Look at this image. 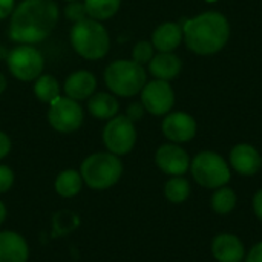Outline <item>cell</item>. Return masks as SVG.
Instances as JSON below:
<instances>
[{"label": "cell", "mask_w": 262, "mask_h": 262, "mask_svg": "<svg viewBox=\"0 0 262 262\" xmlns=\"http://www.w3.org/2000/svg\"><path fill=\"white\" fill-rule=\"evenodd\" d=\"M34 94L37 95V98L40 101L51 104L54 100H57L60 97V84L55 80V77H52L49 74H43L38 78H35Z\"/></svg>", "instance_id": "23"}, {"label": "cell", "mask_w": 262, "mask_h": 262, "mask_svg": "<svg viewBox=\"0 0 262 262\" xmlns=\"http://www.w3.org/2000/svg\"><path fill=\"white\" fill-rule=\"evenodd\" d=\"M6 61L11 74L21 81H32L38 78L45 66L41 52L31 45H20L9 51Z\"/></svg>", "instance_id": "8"}, {"label": "cell", "mask_w": 262, "mask_h": 262, "mask_svg": "<svg viewBox=\"0 0 262 262\" xmlns=\"http://www.w3.org/2000/svg\"><path fill=\"white\" fill-rule=\"evenodd\" d=\"M229 163L230 167L243 177L256 175L262 169V157L259 150L249 143H239L233 146L229 155Z\"/></svg>", "instance_id": "13"}, {"label": "cell", "mask_w": 262, "mask_h": 262, "mask_svg": "<svg viewBox=\"0 0 262 262\" xmlns=\"http://www.w3.org/2000/svg\"><path fill=\"white\" fill-rule=\"evenodd\" d=\"M80 173L86 186L94 190H104L120 181L123 175V163L111 152H98L89 155L81 163Z\"/></svg>", "instance_id": "4"}, {"label": "cell", "mask_w": 262, "mask_h": 262, "mask_svg": "<svg viewBox=\"0 0 262 262\" xmlns=\"http://www.w3.org/2000/svg\"><path fill=\"white\" fill-rule=\"evenodd\" d=\"M183 41L196 55H213L224 49L230 38V23L218 11L201 12L183 25Z\"/></svg>", "instance_id": "2"}, {"label": "cell", "mask_w": 262, "mask_h": 262, "mask_svg": "<svg viewBox=\"0 0 262 262\" xmlns=\"http://www.w3.org/2000/svg\"><path fill=\"white\" fill-rule=\"evenodd\" d=\"M212 255L218 262H241L246 256V249L236 235L221 233L212 241Z\"/></svg>", "instance_id": "14"}, {"label": "cell", "mask_w": 262, "mask_h": 262, "mask_svg": "<svg viewBox=\"0 0 262 262\" xmlns=\"http://www.w3.org/2000/svg\"><path fill=\"white\" fill-rule=\"evenodd\" d=\"M9 152H11V140L5 132L0 130V160L5 158Z\"/></svg>", "instance_id": "30"}, {"label": "cell", "mask_w": 262, "mask_h": 262, "mask_svg": "<svg viewBox=\"0 0 262 262\" xmlns=\"http://www.w3.org/2000/svg\"><path fill=\"white\" fill-rule=\"evenodd\" d=\"M5 220H6V207H5V204L0 201V224H3Z\"/></svg>", "instance_id": "33"}, {"label": "cell", "mask_w": 262, "mask_h": 262, "mask_svg": "<svg viewBox=\"0 0 262 262\" xmlns=\"http://www.w3.org/2000/svg\"><path fill=\"white\" fill-rule=\"evenodd\" d=\"M190 161L189 154L177 143L161 144L155 152V164L170 177H184L190 169Z\"/></svg>", "instance_id": "11"}, {"label": "cell", "mask_w": 262, "mask_h": 262, "mask_svg": "<svg viewBox=\"0 0 262 262\" xmlns=\"http://www.w3.org/2000/svg\"><path fill=\"white\" fill-rule=\"evenodd\" d=\"M118 109H120L118 100L107 92H98V94H94L89 97L88 111L95 118L111 120L118 114Z\"/></svg>", "instance_id": "19"}, {"label": "cell", "mask_w": 262, "mask_h": 262, "mask_svg": "<svg viewBox=\"0 0 262 262\" xmlns=\"http://www.w3.org/2000/svg\"><path fill=\"white\" fill-rule=\"evenodd\" d=\"M106 86L120 97H134L147 83L146 69L134 60H117L104 71Z\"/></svg>", "instance_id": "5"}, {"label": "cell", "mask_w": 262, "mask_h": 262, "mask_svg": "<svg viewBox=\"0 0 262 262\" xmlns=\"http://www.w3.org/2000/svg\"><path fill=\"white\" fill-rule=\"evenodd\" d=\"M14 184V172L11 167L0 164V193L8 192Z\"/></svg>", "instance_id": "27"}, {"label": "cell", "mask_w": 262, "mask_h": 262, "mask_svg": "<svg viewBox=\"0 0 262 262\" xmlns=\"http://www.w3.org/2000/svg\"><path fill=\"white\" fill-rule=\"evenodd\" d=\"M58 14L54 0H23L12 11L9 37L21 45L43 41L55 28Z\"/></svg>", "instance_id": "1"}, {"label": "cell", "mask_w": 262, "mask_h": 262, "mask_svg": "<svg viewBox=\"0 0 262 262\" xmlns=\"http://www.w3.org/2000/svg\"><path fill=\"white\" fill-rule=\"evenodd\" d=\"M206 2H209V3H213V2H218V0H206Z\"/></svg>", "instance_id": "35"}, {"label": "cell", "mask_w": 262, "mask_h": 262, "mask_svg": "<svg viewBox=\"0 0 262 262\" xmlns=\"http://www.w3.org/2000/svg\"><path fill=\"white\" fill-rule=\"evenodd\" d=\"M83 183L84 181L80 172L74 169H68L58 173V177L55 178V192L63 198H72L80 193Z\"/></svg>", "instance_id": "20"}, {"label": "cell", "mask_w": 262, "mask_h": 262, "mask_svg": "<svg viewBox=\"0 0 262 262\" xmlns=\"http://www.w3.org/2000/svg\"><path fill=\"white\" fill-rule=\"evenodd\" d=\"M95 88H97V78L89 71H77L71 74L64 81L66 97L75 101H81L94 95Z\"/></svg>", "instance_id": "18"}, {"label": "cell", "mask_w": 262, "mask_h": 262, "mask_svg": "<svg viewBox=\"0 0 262 262\" xmlns=\"http://www.w3.org/2000/svg\"><path fill=\"white\" fill-rule=\"evenodd\" d=\"M68 2H77V0H68Z\"/></svg>", "instance_id": "36"}, {"label": "cell", "mask_w": 262, "mask_h": 262, "mask_svg": "<svg viewBox=\"0 0 262 262\" xmlns=\"http://www.w3.org/2000/svg\"><path fill=\"white\" fill-rule=\"evenodd\" d=\"M246 262H262V241L255 244L249 250V253L246 256Z\"/></svg>", "instance_id": "29"}, {"label": "cell", "mask_w": 262, "mask_h": 262, "mask_svg": "<svg viewBox=\"0 0 262 262\" xmlns=\"http://www.w3.org/2000/svg\"><path fill=\"white\" fill-rule=\"evenodd\" d=\"M253 212L258 216V220L262 221V189H259L253 196Z\"/></svg>", "instance_id": "32"}, {"label": "cell", "mask_w": 262, "mask_h": 262, "mask_svg": "<svg viewBox=\"0 0 262 262\" xmlns=\"http://www.w3.org/2000/svg\"><path fill=\"white\" fill-rule=\"evenodd\" d=\"M238 203V196L233 189L223 186L220 189H215L212 198H210V207L218 215H229Z\"/></svg>", "instance_id": "21"}, {"label": "cell", "mask_w": 262, "mask_h": 262, "mask_svg": "<svg viewBox=\"0 0 262 262\" xmlns=\"http://www.w3.org/2000/svg\"><path fill=\"white\" fill-rule=\"evenodd\" d=\"M103 141L106 149L117 157L129 154L137 143L135 123L127 115H115L104 126Z\"/></svg>", "instance_id": "7"}, {"label": "cell", "mask_w": 262, "mask_h": 262, "mask_svg": "<svg viewBox=\"0 0 262 262\" xmlns=\"http://www.w3.org/2000/svg\"><path fill=\"white\" fill-rule=\"evenodd\" d=\"M147 64L150 75L157 80L164 81L177 78L183 69V61L175 52H158Z\"/></svg>", "instance_id": "17"}, {"label": "cell", "mask_w": 262, "mask_h": 262, "mask_svg": "<svg viewBox=\"0 0 262 262\" xmlns=\"http://www.w3.org/2000/svg\"><path fill=\"white\" fill-rule=\"evenodd\" d=\"M161 130H163V135L170 143L183 144L195 138L198 124H196V120L190 114L177 111V112H169L164 117L161 123Z\"/></svg>", "instance_id": "12"}, {"label": "cell", "mask_w": 262, "mask_h": 262, "mask_svg": "<svg viewBox=\"0 0 262 262\" xmlns=\"http://www.w3.org/2000/svg\"><path fill=\"white\" fill-rule=\"evenodd\" d=\"M121 0H84L86 14L94 20H107L120 9Z\"/></svg>", "instance_id": "22"}, {"label": "cell", "mask_w": 262, "mask_h": 262, "mask_svg": "<svg viewBox=\"0 0 262 262\" xmlns=\"http://www.w3.org/2000/svg\"><path fill=\"white\" fill-rule=\"evenodd\" d=\"M64 15L72 20L74 23L77 21H81L86 18V8H84V3H80L78 0L77 2H69V5L64 8Z\"/></svg>", "instance_id": "26"}, {"label": "cell", "mask_w": 262, "mask_h": 262, "mask_svg": "<svg viewBox=\"0 0 262 262\" xmlns=\"http://www.w3.org/2000/svg\"><path fill=\"white\" fill-rule=\"evenodd\" d=\"M15 0H0V18H6L14 11Z\"/></svg>", "instance_id": "31"}, {"label": "cell", "mask_w": 262, "mask_h": 262, "mask_svg": "<svg viewBox=\"0 0 262 262\" xmlns=\"http://www.w3.org/2000/svg\"><path fill=\"white\" fill-rule=\"evenodd\" d=\"M49 124L61 134L75 132L83 123V109L81 106L69 98V97H58L49 104L48 112Z\"/></svg>", "instance_id": "9"}, {"label": "cell", "mask_w": 262, "mask_h": 262, "mask_svg": "<svg viewBox=\"0 0 262 262\" xmlns=\"http://www.w3.org/2000/svg\"><path fill=\"white\" fill-rule=\"evenodd\" d=\"M190 183L184 177H172L164 184V196L173 204L184 203L190 196Z\"/></svg>", "instance_id": "24"}, {"label": "cell", "mask_w": 262, "mask_h": 262, "mask_svg": "<svg viewBox=\"0 0 262 262\" xmlns=\"http://www.w3.org/2000/svg\"><path fill=\"white\" fill-rule=\"evenodd\" d=\"M183 25L164 21L152 32V45L158 52H173L183 43Z\"/></svg>", "instance_id": "16"}, {"label": "cell", "mask_w": 262, "mask_h": 262, "mask_svg": "<svg viewBox=\"0 0 262 262\" xmlns=\"http://www.w3.org/2000/svg\"><path fill=\"white\" fill-rule=\"evenodd\" d=\"M154 51H155V48H154V45L150 41H146V40L138 41L134 46V49H132V60L135 63L141 64V66L143 64H147L152 60V57L155 55Z\"/></svg>", "instance_id": "25"}, {"label": "cell", "mask_w": 262, "mask_h": 262, "mask_svg": "<svg viewBox=\"0 0 262 262\" xmlns=\"http://www.w3.org/2000/svg\"><path fill=\"white\" fill-rule=\"evenodd\" d=\"M6 84H8V83H6V78H5V75H3V74H0V94H2V92L6 89Z\"/></svg>", "instance_id": "34"}, {"label": "cell", "mask_w": 262, "mask_h": 262, "mask_svg": "<svg viewBox=\"0 0 262 262\" xmlns=\"http://www.w3.org/2000/svg\"><path fill=\"white\" fill-rule=\"evenodd\" d=\"M29 247L25 238L15 232H0V262H28Z\"/></svg>", "instance_id": "15"}, {"label": "cell", "mask_w": 262, "mask_h": 262, "mask_svg": "<svg viewBox=\"0 0 262 262\" xmlns=\"http://www.w3.org/2000/svg\"><path fill=\"white\" fill-rule=\"evenodd\" d=\"M141 104L152 115H167L175 104V92L169 81L152 80L141 89Z\"/></svg>", "instance_id": "10"}, {"label": "cell", "mask_w": 262, "mask_h": 262, "mask_svg": "<svg viewBox=\"0 0 262 262\" xmlns=\"http://www.w3.org/2000/svg\"><path fill=\"white\" fill-rule=\"evenodd\" d=\"M144 111H146V109H144V106H143L141 103H132V104L127 107V114H126V115L135 123L137 120H140V118L143 117Z\"/></svg>", "instance_id": "28"}, {"label": "cell", "mask_w": 262, "mask_h": 262, "mask_svg": "<svg viewBox=\"0 0 262 262\" xmlns=\"http://www.w3.org/2000/svg\"><path fill=\"white\" fill-rule=\"evenodd\" d=\"M190 173L193 180L206 189H220L230 181V166L213 150H203L190 161Z\"/></svg>", "instance_id": "6"}, {"label": "cell", "mask_w": 262, "mask_h": 262, "mask_svg": "<svg viewBox=\"0 0 262 262\" xmlns=\"http://www.w3.org/2000/svg\"><path fill=\"white\" fill-rule=\"evenodd\" d=\"M71 45L83 58L98 60L107 54L111 38L107 29L98 20L84 18L74 23L71 29Z\"/></svg>", "instance_id": "3"}]
</instances>
